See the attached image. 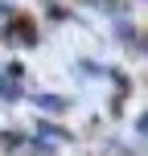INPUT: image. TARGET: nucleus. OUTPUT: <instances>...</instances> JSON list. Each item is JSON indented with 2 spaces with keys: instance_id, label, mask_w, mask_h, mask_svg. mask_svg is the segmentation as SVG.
Here are the masks:
<instances>
[{
  "instance_id": "nucleus-1",
  "label": "nucleus",
  "mask_w": 148,
  "mask_h": 156,
  "mask_svg": "<svg viewBox=\"0 0 148 156\" xmlns=\"http://www.w3.org/2000/svg\"><path fill=\"white\" fill-rule=\"evenodd\" d=\"M37 107H49V111H66V99H58V94H37Z\"/></svg>"
},
{
  "instance_id": "nucleus-2",
  "label": "nucleus",
  "mask_w": 148,
  "mask_h": 156,
  "mask_svg": "<svg viewBox=\"0 0 148 156\" xmlns=\"http://www.w3.org/2000/svg\"><path fill=\"white\" fill-rule=\"evenodd\" d=\"M4 144H8V148L16 152V148H21V144H25V136H16V132H4Z\"/></svg>"
}]
</instances>
